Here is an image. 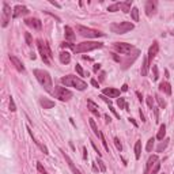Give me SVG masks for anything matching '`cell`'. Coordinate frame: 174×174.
Here are the masks:
<instances>
[{"label":"cell","mask_w":174,"mask_h":174,"mask_svg":"<svg viewBox=\"0 0 174 174\" xmlns=\"http://www.w3.org/2000/svg\"><path fill=\"white\" fill-rule=\"evenodd\" d=\"M61 83L65 84L67 87H74L76 90H80L83 91L87 88V83L83 82L80 78H76L75 75H67V76H63L61 78Z\"/></svg>","instance_id":"1"},{"label":"cell","mask_w":174,"mask_h":174,"mask_svg":"<svg viewBox=\"0 0 174 174\" xmlns=\"http://www.w3.org/2000/svg\"><path fill=\"white\" fill-rule=\"evenodd\" d=\"M34 75H36L37 80L40 82V84L48 91V93H52V78L49 75V72L44 71V69H34Z\"/></svg>","instance_id":"2"},{"label":"cell","mask_w":174,"mask_h":174,"mask_svg":"<svg viewBox=\"0 0 174 174\" xmlns=\"http://www.w3.org/2000/svg\"><path fill=\"white\" fill-rule=\"evenodd\" d=\"M103 45L101 42H97V41H84V42H80L78 45H72V51L75 53H83V52H90L94 51V49H99L102 48Z\"/></svg>","instance_id":"3"},{"label":"cell","mask_w":174,"mask_h":174,"mask_svg":"<svg viewBox=\"0 0 174 174\" xmlns=\"http://www.w3.org/2000/svg\"><path fill=\"white\" fill-rule=\"evenodd\" d=\"M37 45H38V51H40V55L42 57L44 63L45 64H51V60H52V52L49 49L46 42H44L42 40H37Z\"/></svg>","instance_id":"4"},{"label":"cell","mask_w":174,"mask_h":174,"mask_svg":"<svg viewBox=\"0 0 174 174\" xmlns=\"http://www.w3.org/2000/svg\"><path fill=\"white\" fill-rule=\"evenodd\" d=\"M133 23H130V22H120V23L110 25V30L116 34H125V33L133 30Z\"/></svg>","instance_id":"5"},{"label":"cell","mask_w":174,"mask_h":174,"mask_svg":"<svg viewBox=\"0 0 174 174\" xmlns=\"http://www.w3.org/2000/svg\"><path fill=\"white\" fill-rule=\"evenodd\" d=\"M76 30H78V33H79L82 37H87V38H98V37H103V33L98 32V30H94V29H90V27H84V26H78Z\"/></svg>","instance_id":"6"},{"label":"cell","mask_w":174,"mask_h":174,"mask_svg":"<svg viewBox=\"0 0 174 174\" xmlns=\"http://www.w3.org/2000/svg\"><path fill=\"white\" fill-rule=\"evenodd\" d=\"M55 95H56V98H59L60 101H63V102L69 101V99L74 97V94H72L71 91L67 90L65 87H61V86H57L55 88Z\"/></svg>","instance_id":"7"},{"label":"cell","mask_w":174,"mask_h":174,"mask_svg":"<svg viewBox=\"0 0 174 174\" xmlns=\"http://www.w3.org/2000/svg\"><path fill=\"white\" fill-rule=\"evenodd\" d=\"M10 19H11V7L4 1L3 3V12H1V27H7Z\"/></svg>","instance_id":"8"},{"label":"cell","mask_w":174,"mask_h":174,"mask_svg":"<svg viewBox=\"0 0 174 174\" xmlns=\"http://www.w3.org/2000/svg\"><path fill=\"white\" fill-rule=\"evenodd\" d=\"M114 49L117 52H120L121 55H128L130 53V51L133 49V46L130 44H125V42H116L114 44Z\"/></svg>","instance_id":"9"},{"label":"cell","mask_w":174,"mask_h":174,"mask_svg":"<svg viewBox=\"0 0 174 174\" xmlns=\"http://www.w3.org/2000/svg\"><path fill=\"white\" fill-rule=\"evenodd\" d=\"M27 14H29L27 7H25V6H16V7L14 8V12H12V18L16 19V18L23 16V15H27Z\"/></svg>","instance_id":"10"},{"label":"cell","mask_w":174,"mask_h":174,"mask_svg":"<svg viewBox=\"0 0 174 174\" xmlns=\"http://www.w3.org/2000/svg\"><path fill=\"white\" fill-rule=\"evenodd\" d=\"M158 52H159V44L156 41H154L152 45L150 46V49H148V63H152V59L158 55Z\"/></svg>","instance_id":"11"},{"label":"cell","mask_w":174,"mask_h":174,"mask_svg":"<svg viewBox=\"0 0 174 174\" xmlns=\"http://www.w3.org/2000/svg\"><path fill=\"white\" fill-rule=\"evenodd\" d=\"M25 23L29 27L34 29V30H41V27H42L41 20L37 19V18H30V19H26V20H25Z\"/></svg>","instance_id":"12"},{"label":"cell","mask_w":174,"mask_h":174,"mask_svg":"<svg viewBox=\"0 0 174 174\" xmlns=\"http://www.w3.org/2000/svg\"><path fill=\"white\" fill-rule=\"evenodd\" d=\"M155 12H156V3L152 1V0L146 1V14H147V16H152Z\"/></svg>","instance_id":"13"},{"label":"cell","mask_w":174,"mask_h":174,"mask_svg":"<svg viewBox=\"0 0 174 174\" xmlns=\"http://www.w3.org/2000/svg\"><path fill=\"white\" fill-rule=\"evenodd\" d=\"M102 95H105V97H109V98H117V97L120 95V90H117V88H113V87L103 88V90H102Z\"/></svg>","instance_id":"14"},{"label":"cell","mask_w":174,"mask_h":174,"mask_svg":"<svg viewBox=\"0 0 174 174\" xmlns=\"http://www.w3.org/2000/svg\"><path fill=\"white\" fill-rule=\"evenodd\" d=\"M156 162H158V155H152V156H150L148 161H147L146 170H144V173L143 174H150V171L152 170V166H155V163Z\"/></svg>","instance_id":"15"},{"label":"cell","mask_w":174,"mask_h":174,"mask_svg":"<svg viewBox=\"0 0 174 174\" xmlns=\"http://www.w3.org/2000/svg\"><path fill=\"white\" fill-rule=\"evenodd\" d=\"M10 60L12 61V64L15 65V68L18 69L19 72H25V67H23V64H22V61H20L18 57H15V56H12L10 55Z\"/></svg>","instance_id":"16"},{"label":"cell","mask_w":174,"mask_h":174,"mask_svg":"<svg viewBox=\"0 0 174 174\" xmlns=\"http://www.w3.org/2000/svg\"><path fill=\"white\" fill-rule=\"evenodd\" d=\"M61 152H63V156H64V158H65V161H67L68 166H69V169H71V170H72V173H74V174H80V171H79V170H78V169H76V167H75V165H74V162H72V161H71V158H69V156H68V155L65 154L64 151H61Z\"/></svg>","instance_id":"17"},{"label":"cell","mask_w":174,"mask_h":174,"mask_svg":"<svg viewBox=\"0 0 174 174\" xmlns=\"http://www.w3.org/2000/svg\"><path fill=\"white\" fill-rule=\"evenodd\" d=\"M87 106H88V109H90V112L93 113V114H95L97 117H99V110H98L99 107L97 106V105H95V103L93 102L91 99H88V101H87Z\"/></svg>","instance_id":"18"},{"label":"cell","mask_w":174,"mask_h":174,"mask_svg":"<svg viewBox=\"0 0 174 174\" xmlns=\"http://www.w3.org/2000/svg\"><path fill=\"white\" fill-rule=\"evenodd\" d=\"M159 90L163 91V93L167 94V95L171 94V86L167 83V82H162V83H159Z\"/></svg>","instance_id":"19"},{"label":"cell","mask_w":174,"mask_h":174,"mask_svg":"<svg viewBox=\"0 0 174 174\" xmlns=\"http://www.w3.org/2000/svg\"><path fill=\"white\" fill-rule=\"evenodd\" d=\"M60 61L63 64H68L69 61H71V55H69V52H61L60 53Z\"/></svg>","instance_id":"20"},{"label":"cell","mask_w":174,"mask_h":174,"mask_svg":"<svg viewBox=\"0 0 174 174\" xmlns=\"http://www.w3.org/2000/svg\"><path fill=\"white\" fill-rule=\"evenodd\" d=\"M41 105L44 106V109H52V107L55 106V102L48 98H41Z\"/></svg>","instance_id":"21"},{"label":"cell","mask_w":174,"mask_h":174,"mask_svg":"<svg viewBox=\"0 0 174 174\" xmlns=\"http://www.w3.org/2000/svg\"><path fill=\"white\" fill-rule=\"evenodd\" d=\"M64 33H65V38H68L69 41H74V40H75V34H74V30H72L69 26H65V29H64Z\"/></svg>","instance_id":"22"},{"label":"cell","mask_w":174,"mask_h":174,"mask_svg":"<svg viewBox=\"0 0 174 174\" xmlns=\"http://www.w3.org/2000/svg\"><path fill=\"white\" fill-rule=\"evenodd\" d=\"M148 74V59L144 57L143 59V65H142V76H147Z\"/></svg>","instance_id":"23"},{"label":"cell","mask_w":174,"mask_h":174,"mask_svg":"<svg viewBox=\"0 0 174 174\" xmlns=\"http://www.w3.org/2000/svg\"><path fill=\"white\" fill-rule=\"evenodd\" d=\"M165 135H166V125H165V124H162V125H161V128H159V130H158L156 139H158V140H163Z\"/></svg>","instance_id":"24"},{"label":"cell","mask_w":174,"mask_h":174,"mask_svg":"<svg viewBox=\"0 0 174 174\" xmlns=\"http://www.w3.org/2000/svg\"><path fill=\"white\" fill-rule=\"evenodd\" d=\"M140 154H142V142L138 140L135 144V156H136V159L140 158Z\"/></svg>","instance_id":"25"},{"label":"cell","mask_w":174,"mask_h":174,"mask_svg":"<svg viewBox=\"0 0 174 174\" xmlns=\"http://www.w3.org/2000/svg\"><path fill=\"white\" fill-rule=\"evenodd\" d=\"M121 6V10H123L125 14L130 11V6H132V0H128V1H124V3H120Z\"/></svg>","instance_id":"26"},{"label":"cell","mask_w":174,"mask_h":174,"mask_svg":"<svg viewBox=\"0 0 174 174\" xmlns=\"http://www.w3.org/2000/svg\"><path fill=\"white\" fill-rule=\"evenodd\" d=\"M88 123H90V127H91V129H93V132H94L97 136H99L101 135V130H98V127H97V124H95V121L94 120H88Z\"/></svg>","instance_id":"27"},{"label":"cell","mask_w":174,"mask_h":174,"mask_svg":"<svg viewBox=\"0 0 174 174\" xmlns=\"http://www.w3.org/2000/svg\"><path fill=\"white\" fill-rule=\"evenodd\" d=\"M117 105H119L120 109L129 110V107H128V105H127V102H125V99H124V98H119V99H117Z\"/></svg>","instance_id":"28"},{"label":"cell","mask_w":174,"mask_h":174,"mask_svg":"<svg viewBox=\"0 0 174 174\" xmlns=\"http://www.w3.org/2000/svg\"><path fill=\"white\" fill-rule=\"evenodd\" d=\"M130 16H132V19H133L135 22H139V10L136 7H133L130 10Z\"/></svg>","instance_id":"29"},{"label":"cell","mask_w":174,"mask_h":174,"mask_svg":"<svg viewBox=\"0 0 174 174\" xmlns=\"http://www.w3.org/2000/svg\"><path fill=\"white\" fill-rule=\"evenodd\" d=\"M167 144H169V140L166 139V140H163V142L161 143V144H159L158 147H156V151H158V152H162V151L167 147Z\"/></svg>","instance_id":"30"},{"label":"cell","mask_w":174,"mask_h":174,"mask_svg":"<svg viewBox=\"0 0 174 174\" xmlns=\"http://www.w3.org/2000/svg\"><path fill=\"white\" fill-rule=\"evenodd\" d=\"M120 8H121L120 3H116V4H112V6H109V7H107V11H109V12H114V11H119Z\"/></svg>","instance_id":"31"},{"label":"cell","mask_w":174,"mask_h":174,"mask_svg":"<svg viewBox=\"0 0 174 174\" xmlns=\"http://www.w3.org/2000/svg\"><path fill=\"white\" fill-rule=\"evenodd\" d=\"M154 138H151V139H148V142H147V151H148V152H151V151H152V147H154Z\"/></svg>","instance_id":"32"},{"label":"cell","mask_w":174,"mask_h":174,"mask_svg":"<svg viewBox=\"0 0 174 174\" xmlns=\"http://www.w3.org/2000/svg\"><path fill=\"white\" fill-rule=\"evenodd\" d=\"M155 98H156V101H158V103H159V106L162 107V109H165V107H166V102H165V101H163V99L161 98L159 95H155Z\"/></svg>","instance_id":"33"},{"label":"cell","mask_w":174,"mask_h":174,"mask_svg":"<svg viewBox=\"0 0 174 174\" xmlns=\"http://www.w3.org/2000/svg\"><path fill=\"white\" fill-rule=\"evenodd\" d=\"M99 139H101V142H102L103 147H105V150L109 151V146H107V143H106V140H105V136H103L102 132H101V135H99Z\"/></svg>","instance_id":"34"},{"label":"cell","mask_w":174,"mask_h":174,"mask_svg":"<svg viewBox=\"0 0 174 174\" xmlns=\"http://www.w3.org/2000/svg\"><path fill=\"white\" fill-rule=\"evenodd\" d=\"M25 38H26V44H27L29 46H32V45H33V40H32L30 33H26V34H25Z\"/></svg>","instance_id":"35"},{"label":"cell","mask_w":174,"mask_h":174,"mask_svg":"<svg viewBox=\"0 0 174 174\" xmlns=\"http://www.w3.org/2000/svg\"><path fill=\"white\" fill-rule=\"evenodd\" d=\"M147 105H148V107L150 109H154V99H152V97H147Z\"/></svg>","instance_id":"36"},{"label":"cell","mask_w":174,"mask_h":174,"mask_svg":"<svg viewBox=\"0 0 174 174\" xmlns=\"http://www.w3.org/2000/svg\"><path fill=\"white\" fill-rule=\"evenodd\" d=\"M159 169H161V163H155V166H154V169H152V170L150 171V174H156L159 171Z\"/></svg>","instance_id":"37"},{"label":"cell","mask_w":174,"mask_h":174,"mask_svg":"<svg viewBox=\"0 0 174 174\" xmlns=\"http://www.w3.org/2000/svg\"><path fill=\"white\" fill-rule=\"evenodd\" d=\"M37 169H38V171H40L41 174H48V173H46V170L44 169V166L41 165V162H37Z\"/></svg>","instance_id":"38"},{"label":"cell","mask_w":174,"mask_h":174,"mask_svg":"<svg viewBox=\"0 0 174 174\" xmlns=\"http://www.w3.org/2000/svg\"><path fill=\"white\" fill-rule=\"evenodd\" d=\"M152 71H154V78H152V79L158 80V78H159V75H158V67H156V65H152Z\"/></svg>","instance_id":"39"},{"label":"cell","mask_w":174,"mask_h":174,"mask_svg":"<svg viewBox=\"0 0 174 174\" xmlns=\"http://www.w3.org/2000/svg\"><path fill=\"white\" fill-rule=\"evenodd\" d=\"M10 110H11V112H15V110H16L15 102H14V99H12V97L10 98Z\"/></svg>","instance_id":"40"},{"label":"cell","mask_w":174,"mask_h":174,"mask_svg":"<svg viewBox=\"0 0 174 174\" xmlns=\"http://www.w3.org/2000/svg\"><path fill=\"white\" fill-rule=\"evenodd\" d=\"M114 144H116V147H117V150H119V151L123 150V146H121V143H120L119 138H114Z\"/></svg>","instance_id":"41"},{"label":"cell","mask_w":174,"mask_h":174,"mask_svg":"<svg viewBox=\"0 0 174 174\" xmlns=\"http://www.w3.org/2000/svg\"><path fill=\"white\" fill-rule=\"evenodd\" d=\"M75 69H76V72L79 74V76H83V75H84L83 69H82V67H80L79 64H76V65H75Z\"/></svg>","instance_id":"42"},{"label":"cell","mask_w":174,"mask_h":174,"mask_svg":"<svg viewBox=\"0 0 174 174\" xmlns=\"http://www.w3.org/2000/svg\"><path fill=\"white\" fill-rule=\"evenodd\" d=\"M98 163H99V167H101V171H106V167H105L102 161H98Z\"/></svg>","instance_id":"43"},{"label":"cell","mask_w":174,"mask_h":174,"mask_svg":"<svg viewBox=\"0 0 174 174\" xmlns=\"http://www.w3.org/2000/svg\"><path fill=\"white\" fill-rule=\"evenodd\" d=\"M91 144H93V147H94V150L97 151V154H98L99 156H101V155H102V154H101V152H99V150H98V147L95 146V143H94V142H91Z\"/></svg>","instance_id":"44"},{"label":"cell","mask_w":174,"mask_h":174,"mask_svg":"<svg viewBox=\"0 0 174 174\" xmlns=\"http://www.w3.org/2000/svg\"><path fill=\"white\" fill-rule=\"evenodd\" d=\"M91 84H93V86H94V87H97V88H98V87H99V83H98V82H97V80H95V79H91Z\"/></svg>","instance_id":"45"},{"label":"cell","mask_w":174,"mask_h":174,"mask_svg":"<svg viewBox=\"0 0 174 174\" xmlns=\"http://www.w3.org/2000/svg\"><path fill=\"white\" fill-rule=\"evenodd\" d=\"M139 114H140V117H142V121H143V123H146V117H144V114H143L142 110H139Z\"/></svg>","instance_id":"46"},{"label":"cell","mask_w":174,"mask_h":174,"mask_svg":"<svg viewBox=\"0 0 174 174\" xmlns=\"http://www.w3.org/2000/svg\"><path fill=\"white\" fill-rule=\"evenodd\" d=\"M83 159H87V148L83 147Z\"/></svg>","instance_id":"47"},{"label":"cell","mask_w":174,"mask_h":174,"mask_svg":"<svg viewBox=\"0 0 174 174\" xmlns=\"http://www.w3.org/2000/svg\"><path fill=\"white\" fill-rule=\"evenodd\" d=\"M99 68H101V64H95V65H94V71H98Z\"/></svg>","instance_id":"48"},{"label":"cell","mask_w":174,"mask_h":174,"mask_svg":"<svg viewBox=\"0 0 174 174\" xmlns=\"http://www.w3.org/2000/svg\"><path fill=\"white\" fill-rule=\"evenodd\" d=\"M136 95H138V97H139V101L142 102V101H143V97H142V94H140V93H139V91H138V93H136Z\"/></svg>","instance_id":"49"},{"label":"cell","mask_w":174,"mask_h":174,"mask_svg":"<svg viewBox=\"0 0 174 174\" xmlns=\"http://www.w3.org/2000/svg\"><path fill=\"white\" fill-rule=\"evenodd\" d=\"M105 120H106V123H110V121H112V119L107 114H105Z\"/></svg>","instance_id":"50"},{"label":"cell","mask_w":174,"mask_h":174,"mask_svg":"<svg viewBox=\"0 0 174 174\" xmlns=\"http://www.w3.org/2000/svg\"><path fill=\"white\" fill-rule=\"evenodd\" d=\"M95 163H97V162L93 163V170H94V171H98V167H97V165H95Z\"/></svg>","instance_id":"51"},{"label":"cell","mask_w":174,"mask_h":174,"mask_svg":"<svg viewBox=\"0 0 174 174\" xmlns=\"http://www.w3.org/2000/svg\"><path fill=\"white\" fill-rule=\"evenodd\" d=\"M129 121H130V123H132V124H133L135 127H138V123H136V121H135L133 119H129Z\"/></svg>","instance_id":"52"},{"label":"cell","mask_w":174,"mask_h":174,"mask_svg":"<svg viewBox=\"0 0 174 174\" xmlns=\"http://www.w3.org/2000/svg\"><path fill=\"white\" fill-rule=\"evenodd\" d=\"M127 90H128V86L127 84H124V86L121 87V91H127Z\"/></svg>","instance_id":"53"},{"label":"cell","mask_w":174,"mask_h":174,"mask_svg":"<svg viewBox=\"0 0 174 174\" xmlns=\"http://www.w3.org/2000/svg\"><path fill=\"white\" fill-rule=\"evenodd\" d=\"M51 3L53 4V6H56V7H60V4H59V3H56V1H53V0H52Z\"/></svg>","instance_id":"54"}]
</instances>
